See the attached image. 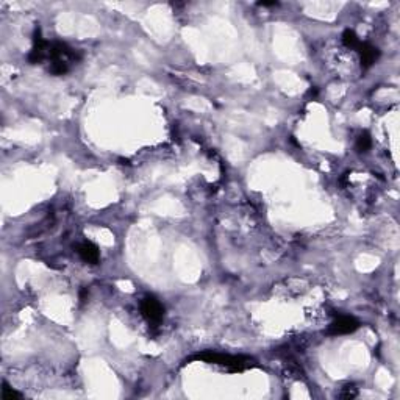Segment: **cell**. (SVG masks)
I'll return each instance as SVG.
<instances>
[{"mask_svg": "<svg viewBox=\"0 0 400 400\" xmlns=\"http://www.w3.org/2000/svg\"><path fill=\"white\" fill-rule=\"evenodd\" d=\"M196 360H203L207 363H214V364H222L229 367L230 371H242L249 366V360L242 356H231V355H221V353H213V352H205L202 355H197Z\"/></svg>", "mask_w": 400, "mask_h": 400, "instance_id": "1", "label": "cell"}, {"mask_svg": "<svg viewBox=\"0 0 400 400\" xmlns=\"http://www.w3.org/2000/svg\"><path fill=\"white\" fill-rule=\"evenodd\" d=\"M141 311H142V316L152 324H160L164 316L163 305L157 299H153V297H147V299L142 300Z\"/></svg>", "mask_w": 400, "mask_h": 400, "instance_id": "2", "label": "cell"}, {"mask_svg": "<svg viewBox=\"0 0 400 400\" xmlns=\"http://www.w3.org/2000/svg\"><path fill=\"white\" fill-rule=\"evenodd\" d=\"M360 327V322L350 316H341L330 325V333L332 335H348L353 333L356 328Z\"/></svg>", "mask_w": 400, "mask_h": 400, "instance_id": "3", "label": "cell"}, {"mask_svg": "<svg viewBox=\"0 0 400 400\" xmlns=\"http://www.w3.org/2000/svg\"><path fill=\"white\" fill-rule=\"evenodd\" d=\"M358 52H360V58H361V66L363 69H367V67H371L378 55H380V52H378V49L371 46V44H367V43H361L360 46H358Z\"/></svg>", "mask_w": 400, "mask_h": 400, "instance_id": "4", "label": "cell"}, {"mask_svg": "<svg viewBox=\"0 0 400 400\" xmlns=\"http://www.w3.org/2000/svg\"><path fill=\"white\" fill-rule=\"evenodd\" d=\"M78 255L81 256V260H85L86 263H97L100 258L99 249L96 247L92 242H83L81 245H78Z\"/></svg>", "mask_w": 400, "mask_h": 400, "instance_id": "5", "label": "cell"}, {"mask_svg": "<svg viewBox=\"0 0 400 400\" xmlns=\"http://www.w3.org/2000/svg\"><path fill=\"white\" fill-rule=\"evenodd\" d=\"M343 43H344L345 47L358 49V46L361 44V41H360V38L356 36V33L353 32V30L347 28V30H344V33H343Z\"/></svg>", "mask_w": 400, "mask_h": 400, "instance_id": "6", "label": "cell"}, {"mask_svg": "<svg viewBox=\"0 0 400 400\" xmlns=\"http://www.w3.org/2000/svg\"><path fill=\"white\" fill-rule=\"evenodd\" d=\"M371 146H372V138L369 133H363V135H360V138L356 139V150L358 152L364 153L371 149Z\"/></svg>", "mask_w": 400, "mask_h": 400, "instance_id": "7", "label": "cell"}, {"mask_svg": "<svg viewBox=\"0 0 400 400\" xmlns=\"http://www.w3.org/2000/svg\"><path fill=\"white\" fill-rule=\"evenodd\" d=\"M2 397H3L5 400H13V399H19L20 394L16 393L13 388H9L6 383H3V388H2Z\"/></svg>", "mask_w": 400, "mask_h": 400, "instance_id": "8", "label": "cell"}, {"mask_svg": "<svg viewBox=\"0 0 400 400\" xmlns=\"http://www.w3.org/2000/svg\"><path fill=\"white\" fill-rule=\"evenodd\" d=\"M343 399H353L355 396H356V389L353 388V386H345L344 388V391L340 394Z\"/></svg>", "mask_w": 400, "mask_h": 400, "instance_id": "9", "label": "cell"}, {"mask_svg": "<svg viewBox=\"0 0 400 400\" xmlns=\"http://www.w3.org/2000/svg\"><path fill=\"white\" fill-rule=\"evenodd\" d=\"M258 5L268 8V6H277V5H279V2H258Z\"/></svg>", "mask_w": 400, "mask_h": 400, "instance_id": "10", "label": "cell"}]
</instances>
